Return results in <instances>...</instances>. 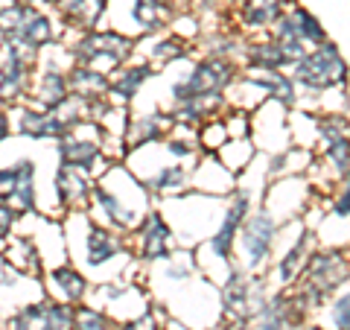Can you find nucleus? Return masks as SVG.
Here are the masks:
<instances>
[{
	"label": "nucleus",
	"mask_w": 350,
	"mask_h": 330,
	"mask_svg": "<svg viewBox=\"0 0 350 330\" xmlns=\"http://www.w3.org/2000/svg\"><path fill=\"white\" fill-rule=\"evenodd\" d=\"M0 36L38 59L41 50L64 38V27L59 15L41 3H0Z\"/></svg>",
	"instance_id": "1"
},
{
	"label": "nucleus",
	"mask_w": 350,
	"mask_h": 330,
	"mask_svg": "<svg viewBox=\"0 0 350 330\" xmlns=\"http://www.w3.org/2000/svg\"><path fill=\"white\" fill-rule=\"evenodd\" d=\"M62 44L70 64H82V68L100 71L105 76H111L129 59H135L137 50L135 36H126V32L111 27H96L88 32H64Z\"/></svg>",
	"instance_id": "2"
},
{
	"label": "nucleus",
	"mask_w": 350,
	"mask_h": 330,
	"mask_svg": "<svg viewBox=\"0 0 350 330\" xmlns=\"http://www.w3.org/2000/svg\"><path fill=\"white\" fill-rule=\"evenodd\" d=\"M56 158H59V167H70V170L88 173L94 181L100 179L111 164H117V161L108 158V152H105V131H103V126L91 123V120L70 126L56 140Z\"/></svg>",
	"instance_id": "3"
},
{
	"label": "nucleus",
	"mask_w": 350,
	"mask_h": 330,
	"mask_svg": "<svg viewBox=\"0 0 350 330\" xmlns=\"http://www.w3.org/2000/svg\"><path fill=\"white\" fill-rule=\"evenodd\" d=\"M292 82L298 88V94H327L336 88L347 85V62L338 50V44L333 38H327L319 47H312L301 62H295L292 68Z\"/></svg>",
	"instance_id": "4"
},
{
	"label": "nucleus",
	"mask_w": 350,
	"mask_h": 330,
	"mask_svg": "<svg viewBox=\"0 0 350 330\" xmlns=\"http://www.w3.org/2000/svg\"><path fill=\"white\" fill-rule=\"evenodd\" d=\"M278 234H280V223L269 211H251L245 216L243 228H239L237 246H234V251L239 249V255H243L239 269L248 272V275L262 272V266L271 260V251H275Z\"/></svg>",
	"instance_id": "5"
},
{
	"label": "nucleus",
	"mask_w": 350,
	"mask_h": 330,
	"mask_svg": "<svg viewBox=\"0 0 350 330\" xmlns=\"http://www.w3.org/2000/svg\"><path fill=\"white\" fill-rule=\"evenodd\" d=\"M129 249H131V255H135V260L149 263V266L170 260L172 251H175L172 223L158 211V207H152V211L140 219V225L129 234Z\"/></svg>",
	"instance_id": "6"
},
{
	"label": "nucleus",
	"mask_w": 350,
	"mask_h": 330,
	"mask_svg": "<svg viewBox=\"0 0 350 330\" xmlns=\"http://www.w3.org/2000/svg\"><path fill=\"white\" fill-rule=\"evenodd\" d=\"M32 73H36V56L12 47V44L0 50V108H15L27 103Z\"/></svg>",
	"instance_id": "7"
},
{
	"label": "nucleus",
	"mask_w": 350,
	"mask_h": 330,
	"mask_svg": "<svg viewBox=\"0 0 350 330\" xmlns=\"http://www.w3.org/2000/svg\"><path fill=\"white\" fill-rule=\"evenodd\" d=\"M254 211V202H251V193L248 190H239V187H234L231 190V202H228V207L222 211V219H219V225L211 237H207L204 249L211 251V255L216 260H222L225 266H234V246H237V234L239 228H243L245 216Z\"/></svg>",
	"instance_id": "8"
},
{
	"label": "nucleus",
	"mask_w": 350,
	"mask_h": 330,
	"mask_svg": "<svg viewBox=\"0 0 350 330\" xmlns=\"http://www.w3.org/2000/svg\"><path fill=\"white\" fill-rule=\"evenodd\" d=\"M3 330H73V307L41 295L9 313Z\"/></svg>",
	"instance_id": "9"
},
{
	"label": "nucleus",
	"mask_w": 350,
	"mask_h": 330,
	"mask_svg": "<svg viewBox=\"0 0 350 330\" xmlns=\"http://www.w3.org/2000/svg\"><path fill=\"white\" fill-rule=\"evenodd\" d=\"M68 97H70L68 68H59V62H53V59H47V56H41V53H38L27 105L41 108V112H56V108L68 100Z\"/></svg>",
	"instance_id": "10"
},
{
	"label": "nucleus",
	"mask_w": 350,
	"mask_h": 330,
	"mask_svg": "<svg viewBox=\"0 0 350 330\" xmlns=\"http://www.w3.org/2000/svg\"><path fill=\"white\" fill-rule=\"evenodd\" d=\"M298 0H231V24L245 36H266Z\"/></svg>",
	"instance_id": "11"
},
{
	"label": "nucleus",
	"mask_w": 350,
	"mask_h": 330,
	"mask_svg": "<svg viewBox=\"0 0 350 330\" xmlns=\"http://www.w3.org/2000/svg\"><path fill=\"white\" fill-rule=\"evenodd\" d=\"M131 249H129V234H120L114 228H105V225H96L88 219V231H85V255L82 263L88 269H100L114 263L117 257H129Z\"/></svg>",
	"instance_id": "12"
},
{
	"label": "nucleus",
	"mask_w": 350,
	"mask_h": 330,
	"mask_svg": "<svg viewBox=\"0 0 350 330\" xmlns=\"http://www.w3.org/2000/svg\"><path fill=\"white\" fill-rule=\"evenodd\" d=\"M266 36L298 41V44H304V47H310V50L330 38V36H327V29L321 27V21L315 18L304 3H292L286 12H283V18L278 21V24L266 32Z\"/></svg>",
	"instance_id": "13"
},
{
	"label": "nucleus",
	"mask_w": 350,
	"mask_h": 330,
	"mask_svg": "<svg viewBox=\"0 0 350 330\" xmlns=\"http://www.w3.org/2000/svg\"><path fill=\"white\" fill-rule=\"evenodd\" d=\"M172 129V120L163 108H152L146 114H129V123L123 129V152H140V149H149V147H158L163 138L170 135Z\"/></svg>",
	"instance_id": "14"
},
{
	"label": "nucleus",
	"mask_w": 350,
	"mask_h": 330,
	"mask_svg": "<svg viewBox=\"0 0 350 330\" xmlns=\"http://www.w3.org/2000/svg\"><path fill=\"white\" fill-rule=\"evenodd\" d=\"M158 71L152 68L149 62L144 59H129L123 68H117L111 76H108V94H105V100L117 105V108H129L131 103L137 100V94L144 91V85L155 76Z\"/></svg>",
	"instance_id": "15"
},
{
	"label": "nucleus",
	"mask_w": 350,
	"mask_h": 330,
	"mask_svg": "<svg viewBox=\"0 0 350 330\" xmlns=\"http://www.w3.org/2000/svg\"><path fill=\"white\" fill-rule=\"evenodd\" d=\"M44 287H47V299L53 301H62V304H82L91 299V278L82 272V269H76L73 263H59V266H50L47 275H44Z\"/></svg>",
	"instance_id": "16"
},
{
	"label": "nucleus",
	"mask_w": 350,
	"mask_h": 330,
	"mask_svg": "<svg viewBox=\"0 0 350 330\" xmlns=\"http://www.w3.org/2000/svg\"><path fill=\"white\" fill-rule=\"evenodd\" d=\"M306 318L298 313V307L292 304L286 290H278L266 295V301L257 307V313L248 318L251 330H304Z\"/></svg>",
	"instance_id": "17"
},
{
	"label": "nucleus",
	"mask_w": 350,
	"mask_h": 330,
	"mask_svg": "<svg viewBox=\"0 0 350 330\" xmlns=\"http://www.w3.org/2000/svg\"><path fill=\"white\" fill-rule=\"evenodd\" d=\"M6 112L15 114L18 135L27 138V140H36V144H41V140H53V144H56L64 131L70 129L56 112H41V108H32L27 103H21L15 108H6Z\"/></svg>",
	"instance_id": "18"
},
{
	"label": "nucleus",
	"mask_w": 350,
	"mask_h": 330,
	"mask_svg": "<svg viewBox=\"0 0 350 330\" xmlns=\"http://www.w3.org/2000/svg\"><path fill=\"white\" fill-rule=\"evenodd\" d=\"M59 15L64 32H88L103 27L108 15V0H47Z\"/></svg>",
	"instance_id": "19"
},
{
	"label": "nucleus",
	"mask_w": 350,
	"mask_h": 330,
	"mask_svg": "<svg viewBox=\"0 0 350 330\" xmlns=\"http://www.w3.org/2000/svg\"><path fill=\"white\" fill-rule=\"evenodd\" d=\"M91 190H94V179L88 173L70 167H56V173H53V196H56L62 214L85 211L88 202H91Z\"/></svg>",
	"instance_id": "20"
},
{
	"label": "nucleus",
	"mask_w": 350,
	"mask_h": 330,
	"mask_svg": "<svg viewBox=\"0 0 350 330\" xmlns=\"http://www.w3.org/2000/svg\"><path fill=\"white\" fill-rule=\"evenodd\" d=\"M239 76H245L248 82H254L269 103L280 105L283 112H292L298 105V88H295L292 76L283 71H257V68H239Z\"/></svg>",
	"instance_id": "21"
},
{
	"label": "nucleus",
	"mask_w": 350,
	"mask_h": 330,
	"mask_svg": "<svg viewBox=\"0 0 350 330\" xmlns=\"http://www.w3.org/2000/svg\"><path fill=\"white\" fill-rule=\"evenodd\" d=\"M319 246L312 228H301V234L295 237V243L283 251L280 260H275V278H278V290H289L295 281L301 278V272L306 266V257L310 251Z\"/></svg>",
	"instance_id": "22"
},
{
	"label": "nucleus",
	"mask_w": 350,
	"mask_h": 330,
	"mask_svg": "<svg viewBox=\"0 0 350 330\" xmlns=\"http://www.w3.org/2000/svg\"><path fill=\"white\" fill-rule=\"evenodd\" d=\"M149 41V50H135L137 59L149 62L152 68H170L175 62H184L190 59V41L181 38L178 32H155V36H144ZM140 41V38H137Z\"/></svg>",
	"instance_id": "23"
},
{
	"label": "nucleus",
	"mask_w": 350,
	"mask_h": 330,
	"mask_svg": "<svg viewBox=\"0 0 350 330\" xmlns=\"http://www.w3.org/2000/svg\"><path fill=\"white\" fill-rule=\"evenodd\" d=\"M140 181H144L146 193L152 196V199H175V196L190 190L193 173L187 170V164L167 161V164H161V167L152 170L149 179H140Z\"/></svg>",
	"instance_id": "24"
},
{
	"label": "nucleus",
	"mask_w": 350,
	"mask_h": 330,
	"mask_svg": "<svg viewBox=\"0 0 350 330\" xmlns=\"http://www.w3.org/2000/svg\"><path fill=\"white\" fill-rule=\"evenodd\" d=\"M3 249V263L12 266L15 272L21 275H29V278H38L44 272L41 269V251H38V243L27 234H12L9 240L0 243Z\"/></svg>",
	"instance_id": "25"
},
{
	"label": "nucleus",
	"mask_w": 350,
	"mask_h": 330,
	"mask_svg": "<svg viewBox=\"0 0 350 330\" xmlns=\"http://www.w3.org/2000/svg\"><path fill=\"white\" fill-rule=\"evenodd\" d=\"M68 88H70V97H79V100H105L108 94V76L100 71H91V68H82V64H70L68 68Z\"/></svg>",
	"instance_id": "26"
},
{
	"label": "nucleus",
	"mask_w": 350,
	"mask_h": 330,
	"mask_svg": "<svg viewBox=\"0 0 350 330\" xmlns=\"http://www.w3.org/2000/svg\"><path fill=\"white\" fill-rule=\"evenodd\" d=\"M114 325L117 322L105 310L88 301L73 307V330H114Z\"/></svg>",
	"instance_id": "27"
},
{
	"label": "nucleus",
	"mask_w": 350,
	"mask_h": 330,
	"mask_svg": "<svg viewBox=\"0 0 350 330\" xmlns=\"http://www.w3.org/2000/svg\"><path fill=\"white\" fill-rule=\"evenodd\" d=\"M114 330H167V313L161 307L149 304L144 313L126 318V322H117Z\"/></svg>",
	"instance_id": "28"
},
{
	"label": "nucleus",
	"mask_w": 350,
	"mask_h": 330,
	"mask_svg": "<svg viewBox=\"0 0 350 330\" xmlns=\"http://www.w3.org/2000/svg\"><path fill=\"white\" fill-rule=\"evenodd\" d=\"M350 295H347V290H342V292H336L330 301H327L321 310H327V327L330 330H347L350 327Z\"/></svg>",
	"instance_id": "29"
},
{
	"label": "nucleus",
	"mask_w": 350,
	"mask_h": 330,
	"mask_svg": "<svg viewBox=\"0 0 350 330\" xmlns=\"http://www.w3.org/2000/svg\"><path fill=\"white\" fill-rule=\"evenodd\" d=\"M347 214H350V187L345 181L330 193V216L338 219V223H347Z\"/></svg>",
	"instance_id": "30"
},
{
	"label": "nucleus",
	"mask_w": 350,
	"mask_h": 330,
	"mask_svg": "<svg viewBox=\"0 0 350 330\" xmlns=\"http://www.w3.org/2000/svg\"><path fill=\"white\" fill-rule=\"evenodd\" d=\"M18 223H21V216H18L3 199H0V243L15 234V231H18Z\"/></svg>",
	"instance_id": "31"
},
{
	"label": "nucleus",
	"mask_w": 350,
	"mask_h": 330,
	"mask_svg": "<svg viewBox=\"0 0 350 330\" xmlns=\"http://www.w3.org/2000/svg\"><path fill=\"white\" fill-rule=\"evenodd\" d=\"M9 135H12V114L6 108H0V147L9 140Z\"/></svg>",
	"instance_id": "32"
},
{
	"label": "nucleus",
	"mask_w": 350,
	"mask_h": 330,
	"mask_svg": "<svg viewBox=\"0 0 350 330\" xmlns=\"http://www.w3.org/2000/svg\"><path fill=\"white\" fill-rule=\"evenodd\" d=\"M219 330H222V327H219Z\"/></svg>",
	"instance_id": "33"
}]
</instances>
